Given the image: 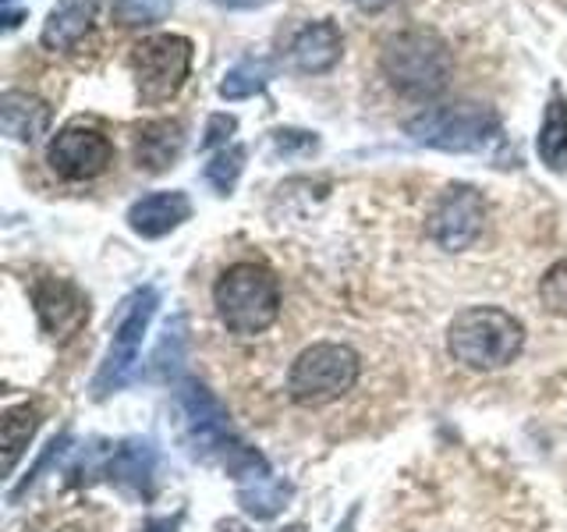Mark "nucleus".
I'll use <instances>...</instances> for the list:
<instances>
[{
    "mask_svg": "<svg viewBox=\"0 0 567 532\" xmlns=\"http://www.w3.org/2000/svg\"><path fill=\"white\" fill-rule=\"evenodd\" d=\"M177 405H182V412H185L188 440H192L195 454L220 461V466L238 479V487L270 475L266 472L262 454L238 440L235 426L227 422L224 405L213 398L199 380L182 383V390H177Z\"/></svg>",
    "mask_w": 567,
    "mask_h": 532,
    "instance_id": "nucleus-1",
    "label": "nucleus"
},
{
    "mask_svg": "<svg viewBox=\"0 0 567 532\" xmlns=\"http://www.w3.org/2000/svg\"><path fill=\"white\" fill-rule=\"evenodd\" d=\"M525 345V327L504 309L493 306H472L457 313L447 327V351L451 359L468 369H504L518 359Z\"/></svg>",
    "mask_w": 567,
    "mask_h": 532,
    "instance_id": "nucleus-2",
    "label": "nucleus"
},
{
    "mask_svg": "<svg viewBox=\"0 0 567 532\" xmlns=\"http://www.w3.org/2000/svg\"><path fill=\"white\" fill-rule=\"evenodd\" d=\"M380 68L398 93L425 100V96H436L447 89L454 58H451V47L443 43L436 32L408 29V32L390 35L383 43Z\"/></svg>",
    "mask_w": 567,
    "mask_h": 532,
    "instance_id": "nucleus-3",
    "label": "nucleus"
},
{
    "mask_svg": "<svg viewBox=\"0 0 567 532\" xmlns=\"http://www.w3.org/2000/svg\"><path fill=\"white\" fill-rule=\"evenodd\" d=\"M213 306L220 324L238 337H256L274 327L280 316V288L277 277L259 263H235L213 284Z\"/></svg>",
    "mask_w": 567,
    "mask_h": 532,
    "instance_id": "nucleus-4",
    "label": "nucleus"
},
{
    "mask_svg": "<svg viewBox=\"0 0 567 532\" xmlns=\"http://www.w3.org/2000/svg\"><path fill=\"white\" fill-rule=\"evenodd\" d=\"M404 132L412 135L419 146L443 150V153H472L483 150L486 142L501 132V117L493 106L461 100L443 106H425L422 114L404 121Z\"/></svg>",
    "mask_w": 567,
    "mask_h": 532,
    "instance_id": "nucleus-5",
    "label": "nucleus"
},
{
    "mask_svg": "<svg viewBox=\"0 0 567 532\" xmlns=\"http://www.w3.org/2000/svg\"><path fill=\"white\" fill-rule=\"evenodd\" d=\"M359 372H362V359L348 345L319 341L291 362L288 395L298 405H327L348 395L359 383Z\"/></svg>",
    "mask_w": 567,
    "mask_h": 532,
    "instance_id": "nucleus-6",
    "label": "nucleus"
},
{
    "mask_svg": "<svg viewBox=\"0 0 567 532\" xmlns=\"http://www.w3.org/2000/svg\"><path fill=\"white\" fill-rule=\"evenodd\" d=\"M192 58H195L192 40L174 35V32H159V35H150V40L135 43L128 64H132L142 103H164V100L177 96V89L185 85L188 71H192Z\"/></svg>",
    "mask_w": 567,
    "mask_h": 532,
    "instance_id": "nucleus-7",
    "label": "nucleus"
},
{
    "mask_svg": "<svg viewBox=\"0 0 567 532\" xmlns=\"http://www.w3.org/2000/svg\"><path fill=\"white\" fill-rule=\"evenodd\" d=\"M156 291L153 288H142L135 291L128 301H124V313L114 327V341L106 348V359L96 372V398L111 395L117 390L124 380H128V372L135 369L138 362V351H142V337L150 330V319L156 313Z\"/></svg>",
    "mask_w": 567,
    "mask_h": 532,
    "instance_id": "nucleus-8",
    "label": "nucleus"
},
{
    "mask_svg": "<svg viewBox=\"0 0 567 532\" xmlns=\"http://www.w3.org/2000/svg\"><path fill=\"white\" fill-rule=\"evenodd\" d=\"M47 164L53 174H61L64 182H93L106 167L114 164V146L100 129L82 121H71L50 139Z\"/></svg>",
    "mask_w": 567,
    "mask_h": 532,
    "instance_id": "nucleus-9",
    "label": "nucleus"
},
{
    "mask_svg": "<svg viewBox=\"0 0 567 532\" xmlns=\"http://www.w3.org/2000/svg\"><path fill=\"white\" fill-rule=\"evenodd\" d=\"M483 221H486L483 195L472 185H451L430 213V238L440 248H447V253H461V248H468L483 235Z\"/></svg>",
    "mask_w": 567,
    "mask_h": 532,
    "instance_id": "nucleus-10",
    "label": "nucleus"
},
{
    "mask_svg": "<svg viewBox=\"0 0 567 532\" xmlns=\"http://www.w3.org/2000/svg\"><path fill=\"white\" fill-rule=\"evenodd\" d=\"M192 217V203L185 192H153L128 209V227L142 238H164L174 227Z\"/></svg>",
    "mask_w": 567,
    "mask_h": 532,
    "instance_id": "nucleus-11",
    "label": "nucleus"
},
{
    "mask_svg": "<svg viewBox=\"0 0 567 532\" xmlns=\"http://www.w3.org/2000/svg\"><path fill=\"white\" fill-rule=\"evenodd\" d=\"M100 4L103 0H58V4L50 8L47 22H43V32L40 40L47 50H71L79 47L89 29H93L96 14H100Z\"/></svg>",
    "mask_w": 567,
    "mask_h": 532,
    "instance_id": "nucleus-12",
    "label": "nucleus"
},
{
    "mask_svg": "<svg viewBox=\"0 0 567 532\" xmlns=\"http://www.w3.org/2000/svg\"><path fill=\"white\" fill-rule=\"evenodd\" d=\"M35 313H40L43 327L58 337V334H71L82 319L89 316L85 298L71 288L68 280L50 277L43 284H35Z\"/></svg>",
    "mask_w": 567,
    "mask_h": 532,
    "instance_id": "nucleus-13",
    "label": "nucleus"
},
{
    "mask_svg": "<svg viewBox=\"0 0 567 532\" xmlns=\"http://www.w3.org/2000/svg\"><path fill=\"white\" fill-rule=\"evenodd\" d=\"M341 53H344V40L333 22H312L291 43V61L306 75H323V71H330L341 61Z\"/></svg>",
    "mask_w": 567,
    "mask_h": 532,
    "instance_id": "nucleus-14",
    "label": "nucleus"
},
{
    "mask_svg": "<svg viewBox=\"0 0 567 532\" xmlns=\"http://www.w3.org/2000/svg\"><path fill=\"white\" fill-rule=\"evenodd\" d=\"M185 150L182 121H150L135 132V160L142 171L159 174L174 167V160Z\"/></svg>",
    "mask_w": 567,
    "mask_h": 532,
    "instance_id": "nucleus-15",
    "label": "nucleus"
},
{
    "mask_svg": "<svg viewBox=\"0 0 567 532\" xmlns=\"http://www.w3.org/2000/svg\"><path fill=\"white\" fill-rule=\"evenodd\" d=\"M0 124L14 142H35L50 129V106L40 96L22 93V89H8L0 96Z\"/></svg>",
    "mask_w": 567,
    "mask_h": 532,
    "instance_id": "nucleus-16",
    "label": "nucleus"
},
{
    "mask_svg": "<svg viewBox=\"0 0 567 532\" xmlns=\"http://www.w3.org/2000/svg\"><path fill=\"white\" fill-rule=\"evenodd\" d=\"M536 150H539V160L549 171H564L567 167V103H564L560 93H554L546 103Z\"/></svg>",
    "mask_w": 567,
    "mask_h": 532,
    "instance_id": "nucleus-17",
    "label": "nucleus"
},
{
    "mask_svg": "<svg viewBox=\"0 0 567 532\" xmlns=\"http://www.w3.org/2000/svg\"><path fill=\"white\" fill-rule=\"evenodd\" d=\"M274 79V61L266 58H248L238 61L235 68L227 71L224 82H220V96L224 100H248L266 89V82Z\"/></svg>",
    "mask_w": 567,
    "mask_h": 532,
    "instance_id": "nucleus-18",
    "label": "nucleus"
},
{
    "mask_svg": "<svg viewBox=\"0 0 567 532\" xmlns=\"http://www.w3.org/2000/svg\"><path fill=\"white\" fill-rule=\"evenodd\" d=\"M150 472H153V451H150V443H142V440L121 443L114 461H111V475L117 479V483L132 487V490H146L150 487Z\"/></svg>",
    "mask_w": 567,
    "mask_h": 532,
    "instance_id": "nucleus-19",
    "label": "nucleus"
},
{
    "mask_svg": "<svg viewBox=\"0 0 567 532\" xmlns=\"http://www.w3.org/2000/svg\"><path fill=\"white\" fill-rule=\"evenodd\" d=\"M288 497H291V487L284 483V479H274V475H262V479H252V483L238 487L241 508L248 514H256V519H274Z\"/></svg>",
    "mask_w": 567,
    "mask_h": 532,
    "instance_id": "nucleus-20",
    "label": "nucleus"
},
{
    "mask_svg": "<svg viewBox=\"0 0 567 532\" xmlns=\"http://www.w3.org/2000/svg\"><path fill=\"white\" fill-rule=\"evenodd\" d=\"M35 426H40V412H35L32 405L11 408V412L4 416V461H8V472L18 466V458L25 454Z\"/></svg>",
    "mask_w": 567,
    "mask_h": 532,
    "instance_id": "nucleus-21",
    "label": "nucleus"
},
{
    "mask_svg": "<svg viewBox=\"0 0 567 532\" xmlns=\"http://www.w3.org/2000/svg\"><path fill=\"white\" fill-rule=\"evenodd\" d=\"M245 167V150L241 146H224L220 153H213L209 156V164H206V182L217 188L220 195H227L230 188H235L238 182V174Z\"/></svg>",
    "mask_w": 567,
    "mask_h": 532,
    "instance_id": "nucleus-22",
    "label": "nucleus"
},
{
    "mask_svg": "<svg viewBox=\"0 0 567 532\" xmlns=\"http://www.w3.org/2000/svg\"><path fill=\"white\" fill-rule=\"evenodd\" d=\"M174 0H114V18L121 25H153L167 18Z\"/></svg>",
    "mask_w": 567,
    "mask_h": 532,
    "instance_id": "nucleus-23",
    "label": "nucleus"
},
{
    "mask_svg": "<svg viewBox=\"0 0 567 532\" xmlns=\"http://www.w3.org/2000/svg\"><path fill=\"white\" fill-rule=\"evenodd\" d=\"M539 298L549 313L567 316V259L554 263L546 270V277L539 280Z\"/></svg>",
    "mask_w": 567,
    "mask_h": 532,
    "instance_id": "nucleus-24",
    "label": "nucleus"
},
{
    "mask_svg": "<svg viewBox=\"0 0 567 532\" xmlns=\"http://www.w3.org/2000/svg\"><path fill=\"white\" fill-rule=\"evenodd\" d=\"M238 121L230 114H213L209 124H206V139H203V150H213V146H227V139L235 135Z\"/></svg>",
    "mask_w": 567,
    "mask_h": 532,
    "instance_id": "nucleus-25",
    "label": "nucleus"
},
{
    "mask_svg": "<svg viewBox=\"0 0 567 532\" xmlns=\"http://www.w3.org/2000/svg\"><path fill=\"white\" fill-rule=\"evenodd\" d=\"M217 8H227V11H256L262 4H270V0H213Z\"/></svg>",
    "mask_w": 567,
    "mask_h": 532,
    "instance_id": "nucleus-26",
    "label": "nucleus"
},
{
    "mask_svg": "<svg viewBox=\"0 0 567 532\" xmlns=\"http://www.w3.org/2000/svg\"><path fill=\"white\" fill-rule=\"evenodd\" d=\"M354 4H359L362 11H380V8L390 4V0H354Z\"/></svg>",
    "mask_w": 567,
    "mask_h": 532,
    "instance_id": "nucleus-27",
    "label": "nucleus"
},
{
    "mask_svg": "<svg viewBox=\"0 0 567 532\" xmlns=\"http://www.w3.org/2000/svg\"><path fill=\"white\" fill-rule=\"evenodd\" d=\"M150 532H174V522H153Z\"/></svg>",
    "mask_w": 567,
    "mask_h": 532,
    "instance_id": "nucleus-28",
    "label": "nucleus"
}]
</instances>
